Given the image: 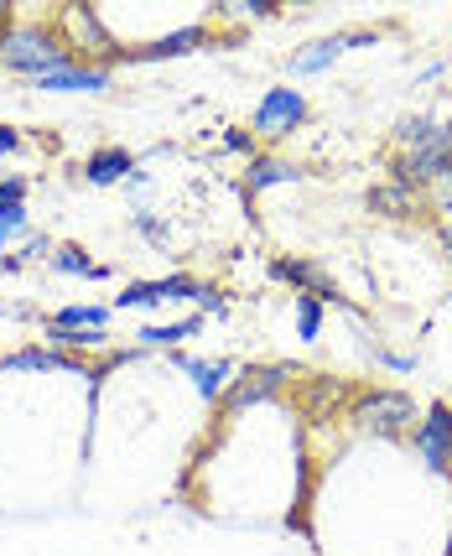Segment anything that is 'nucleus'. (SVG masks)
Segmentation results:
<instances>
[{"mask_svg":"<svg viewBox=\"0 0 452 556\" xmlns=\"http://www.w3.org/2000/svg\"><path fill=\"white\" fill-rule=\"evenodd\" d=\"M0 63L11 73H26V78H42V73L63 68V63H78V52L63 48L52 31L42 26H11L0 31Z\"/></svg>","mask_w":452,"mask_h":556,"instance_id":"obj_1","label":"nucleus"},{"mask_svg":"<svg viewBox=\"0 0 452 556\" xmlns=\"http://www.w3.org/2000/svg\"><path fill=\"white\" fill-rule=\"evenodd\" d=\"M198 302V307H209V313H224V296L214 287H203V281H192V276H167V281H130V287L115 296V307H156V302Z\"/></svg>","mask_w":452,"mask_h":556,"instance_id":"obj_2","label":"nucleus"},{"mask_svg":"<svg viewBox=\"0 0 452 556\" xmlns=\"http://www.w3.org/2000/svg\"><path fill=\"white\" fill-rule=\"evenodd\" d=\"M302 121H307V99L297 94V89H265L261 104H255V130L271 136V141L291 136Z\"/></svg>","mask_w":452,"mask_h":556,"instance_id":"obj_3","label":"nucleus"},{"mask_svg":"<svg viewBox=\"0 0 452 556\" xmlns=\"http://www.w3.org/2000/svg\"><path fill=\"white\" fill-rule=\"evenodd\" d=\"M354 421L369 427V432H405L416 421V406L405 395H395V390H375V395H364L354 406Z\"/></svg>","mask_w":452,"mask_h":556,"instance_id":"obj_4","label":"nucleus"},{"mask_svg":"<svg viewBox=\"0 0 452 556\" xmlns=\"http://www.w3.org/2000/svg\"><path fill=\"white\" fill-rule=\"evenodd\" d=\"M37 89H48V94H104L110 89V68H99V63H63V68L42 73V78H32Z\"/></svg>","mask_w":452,"mask_h":556,"instance_id":"obj_5","label":"nucleus"},{"mask_svg":"<svg viewBox=\"0 0 452 556\" xmlns=\"http://www.w3.org/2000/svg\"><path fill=\"white\" fill-rule=\"evenodd\" d=\"M416 453H422L427 468H437V473L452 468V412L448 406H431L427 421L416 427Z\"/></svg>","mask_w":452,"mask_h":556,"instance_id":"obj_6","label":"nucleus"},{"mask_svg":"<svg viewBox=\"0 0 452 556\" xmlns=\"http://www.w3.org/2000/svg\"><path fill=\"white\" fill-rule=\"evenodd\" d=\"M448 156H452V141H442V146H422V151H405L401 167H395V182H401V188L431 182V177H442V172H448Z\"/></svg>","mask_w":452,"mask_h":556,"instance_id":"obj_7","label":"nucleus"},{"mask_svg":"<svg viewBox=\"0 0 452 556\" xmlns=\"http://www.w3.org/2000/svg\"><path fill=\"white\" fill-rule=\"evenodd\" d=\"M271 270H276L281 281H291V287H302L307 296H317V302L328 296V302H338V307H343V296H338V287H334V276H328V270H317L312 261H297V255H291V261H276Z\"/></svg>","mask_w":452,"mask_h":556,"instance_id":"obj_8","label":"nucleus"},{"mask_svg":"<svg viewBox=\"0 0 452 556\" xmlns=\"http://www.w3.org/2000/svg\"><path fill=\"white\" fill-rule=\"evenodd\" d=\"M364 42H375V37H369V31H338V37H323V42H312L307 52L291 58V73H323L343 48H364Z\"/></svg>","mask_w":452,"mask_h":556,"instance_id":"obj_9","label":"nucleus"},{"mask_svg":"<svg viewBox=\"0 0 452 556\" xmlns=\"http://www.w3.org/2000/svg\"><path fill=\"white\" fill-rule=\"evenodd\" d=\"M291 380V364H265V369H250L244 380L235 386V395H229V406H255V401H265V395H276V390Z\"/></svg>","mask_w":452,"mask_h":556,"instance_id":"obj_10","label":"nucleus"},{"mask_svg":"<svg viewBox=\"0 0 452 556\" xmlns=\"http://www.w3.org/2000/svg\"><path fill=\"white\" fill-rule=\"evenodd\" d=\"M130 172H136V156H130L125 146H99L95 156L84 162V177H89L95 188H110V182L130 177Z\"/></svg>","mask_w":452,"mask_h":556,"instance_id":"obj_11","label":"nucleus"},{"mask_svg":"<svg viewBox=\"0 0 452 556\" xmlns=\"http://www.w3.org/2000/svg\"><path fill=\"white\" fill-rule=\"evenodd\" d=\"M172 364H177V369H188L203 401H218V395H224V386H229V375H235L224 359H188V354H177Z\"/></svg>","mask_w":452,"mask_h":556,"instance_id":"obj_12","label":"nucleus"},{"mask_svg":"<svg viewBox=\"0 0 452 556\" xmlns=\"http://www.w3.org/2000/svg\"><path fill=\"white\" fill-rule=\"evenodd\" d=\"M302 172L291 167V162H281V156H250V177H244V193L255 198L265 193V188H276V182H297Z\"/></svg>","mask_w":452,"mask_h":556,"instance_id":"obj_13","label":"nucleus"},{"mask_svg":"<svg viewBox=\"0 0 452 556\" xmlns=\"http://www.w3.org/2000/svg\"><path fill=\"white\" fill-rule=\"evenodd\" d=\"M48 323L52 328H78V333H104L110 307H99V302H68V307H58Z\"/></svg>","mask_w":452,"mask_h":556,"instance_id":"obj_14","label":"nucleus"},{"mask_svg":"<svg viewBox=\"0 0 452 556\" xmlns=\"http://www.w3.org/2000/svg\"><path fill=\"white\" fill-rule=\"evenodd\" d=\"M395 141H401L405 151H422V146H442V141H452V125L431 121V115H411V121H401Z\"/></svg>","mask_w":452,"mask_h":556,"instance_id":"obj_15","label":"nucleus"},{"mask_svg":"<svg viewBox=\"0 0 452 556\" xmlns=\"http://www.w3.org/2000/svg\"><path fill=\"white\" fill-rule=\"evenodd\" d=\"M198 328H203V317H172V323H146L136 339H141V349H172L177 339H192Z\"/></svg>","mask_w":452,"mask_h":556,"instance_id":"obj_16","label":"nucleus"},{"mask_svg":"<svg viewBox=\"0 0 452 556\" xmlns=\"http://www.w3.org/2000/svg\"><path fill=\"white\" fill-rule=\"evenodd\" d=\"M52 270H63V276H95V281L110 276L104 266L89 261V250H84V244H58V250H52Z\"/></svg>","mask_w":452,"mask_h":556,"instance_id":"obj_17","label":"nucleus"},{"mask_svg":"<svg viewBox=\"0 0 452 556\" xmlns=\"http://www.w3.org/2000/svg\"><path fill=\"white\" fill-rule=\"evenodd\" d=\"M0 369H84V364L68 354H52V349H22V354L0 359Z\"/></svg>","mask_w":452,"mask_h":556,"instance_id":"obj_18","label":"nucleus"},{"mask_svg":"<svg viewBox=\"0 0 452 556\" xmlns=\"http://www.w3.org/2000/svg\"><path fill=\"white\" fill-rule=\"evenodd\" d=\"M42 343H52V354L58 349H104L110 343V333H78V328H52V323H42Z\"/></svg>","mask_w":452,"mask_h":556,"instance_id":"obj_19","label":"nucleus"},{"mask_svg":"<svg viewBox=\"0 0 452 556\" xmlns=\"http://www.w3.org/2000/svg\"><path fill=\"white\" fill-rule=\"evenodd\" d=\"M198 42H203V31H198V26H183V31H172V37H162V42H151V48L130 52L125 63H136V58H177V52L198 48Z\"/></svg>","mask_w":452,"mask_h":556,"instance_id":"obj_20","label":"nucleus"},{"mask_svg":"<svg viewBox=\"0 0 452 556\" xmlns=\"http://www.w3.org/2000/svg\"><path fill=\"white\" fill-rule=\"evenodd\" d=\"M369 203H375L380 214H395V218L416 208V198H411V188H401V182H395V188H380V193H369Z\"/></svg>","mask_w":452,"mask_h":556,"instance_id":"obj_21","label":"nucleus"},{"mask_svg":"<svg viewBox=\"0 0 452 556\" xmlns=\"http://www.w3.org/2000/svg\"><path fill=\"white\" fill-rule=\"evenodd\" d=\"M297 333L307 343L323 333V302H317V296H297Z\"/></svg>","mask_w":452,"mask_h":556,"instance_id":"obj_22","label":"nucleus"},{"mask_svg":"<svg viewBox=\"0 0 452 556\" xmlns=\"http://www.w3.org/2000/svg\"><path fill=\"white\" fill-rule=\"evenodd\" d=\"M26 224H32V218H26L22 203H5V208H0V244L22 240V235H26Z\"/></svg>","mask_w":452,"mask_h":556,"instance_id":"obj_23","label":"nucleus"},{"mask_svg":"<svg viewBox=\"0 0 452 556\" xmlns=\"http://www.w3.org/2000/svg\"><path fill=\"white\" fill-rule=\"evenodd\" d=\"M52 250H58V244H52L48 235H37V240H26V250H22V255H16V261H5V270L32 266V261H52Z\"/></svg>","mask_w":452,"mask_h":556,"instance_id":"obj_24","label":"nucleus"},{"mask_svg":"<svg viewBox=\"0 0 452 556\" xmlns=\"http://www.w3.org/2000/svg\"><path fill=\"white\" fill-rule=\"evenodd\" d=\"M224 146L239 151V156H255V136H250V130H224Z\"/></svg>","mask_w":452,"mask_h":556,"instance_id":"obj_25","label":"nucleus"},{"mask_svg":"<svg viewBox=\"0 0 452 556\" xmlns=\"http://www.w3.org/2000/svg\"><path fill=\"white\" fill-rule=\"evenodd\" d=\"M375 359H380L385 369H395V375H411V369H416V359H405V354H390V349H375Z\"/></svg>","mask_w":452,"mask_h":556,"instance_id":"obj_26","label":"nucleus"},{"mask_svg":"<svg viewBox=\"0 0 452 556\" xmlns=\"http://www.w3.org/2000/svg\"><path fill=\"white\" fill-rule=\"evenodd\" d=\"M22 198H26L22 177H0V203H22Z\"/></svg>","mask_w":452,"mask_h":556,"instance_id":"obj_27","label":"nucleus"},{"mask_svg":"<svg viewBox=\"0 0 452 556\" xmlns=\"http://www.w3.org/2000/svg\"><path fill=\"white\" fill-rule=\"evenodd\" d=\"M16 146H22V136L11 125H0V151H16Z\"/></svg>","mask_w":452,"mask_h":556,"instance_id":"obj_28","label":"nucleus"},{"mask_svg":"<svg viewBox=\"0 0 452 556\" xmlns=\"http://www.w3.org/2000/svg\"><path fill=\"white\" fill-rule=\"evenodd\" d=\"M442 244H448V255H452V224H448V229H442Z\"/></svg>","mask_w":452,"mask_h":556,"instance_id":"obj_29","label":"nucleus"}]
</instances>
